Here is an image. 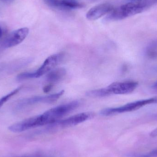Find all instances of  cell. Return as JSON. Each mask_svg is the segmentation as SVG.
I'll list each match as a JSON object with an SVG mask.
<instances>
[{
	"mask_svg": "<svg viewBox=\"0 0 157 157\" xmlns=\"http://www.w3.org/2000/svg\"><path fill=\"white\" fill-rule=\"evenodd\" d=\"M147 4V3L142 2L141 1L130 2L117 8H113L106 18L109 21L121 20L142 13L146 8Z\"/></svg>",
	"mask_w": 157,
	"mask_h": 157,
	"instance_id": "obj_2",
	"label": "cell"
},
{
	"mask_svg": "<svg viewBox=\"0 0 157 157\" xmlns=\"http://www.w3.org/2000/svg\"><path fill=\"white\" fill-rule=\"evenodd\" d=\"M63 57L64 55L63 53H57L51 55L45 60L42 65L36 72L20 74L17 75V79L22 80L27 78H39L53 70L62 61Z\"/></svg>",
	"mask_w": 157,
	"mask_h": 157,
	"instance_id": "obj_3",
	"label": "cell"
},
{
	"mask_svg": "<svg viewBox=\"0 0 157 157\" xmlns=\"http://www.w3.org/2000/svg\"><path fill=\"white\" fill-rule=\"evenodd\" d=\"M151 118L153 119V120H156V121H157V113L152 115V116H151Z\"/></svg>",
	"mask_w": 157,
	"mask_h": 157,
	"instance_id": "obj_17",
	"label": "cell"
},
{
	"mask_svg": "<svg viewBox=\"0 0 157 157\" xmlns=\"http://www.w3.org/2000/svg\"><path fill=\"white\" fill-rule=\"evenodd\" d=\"M2 29L0 27V38H1V37H2Z\"/></svg>",
	"mask_w": 157,
	"mask_h": 157,
	"instance_id": "obj_18",
	"label": "cell"
},
{
	"mask_svg": "<svg viewBox=\"0 0 157 157\" xmlns=\"http://www.w3.org/2000/svg\"><path fill=\"white\" fill-rule=\"evenodd\" d=\"M150 136L151 137H155L157 136V128L153 130L150 134Z\"/></svg>",
	"mask_w": 157,
	"mask_h": 157,
	"instance_id": "obj_15",
	"label": "cell"
},
{
	"mask_svg": "<svg viewBox=\"0 0 157 157\" xmlns=\"http://www.w3.org/2000/svg\"><path fill=\"white\" fill-rule=\"evenodd\" d=\"M29 33L27 28H22L11 32L2 41V46L4 48L15 47L21 43Z\"/></svg>",
	"mask_w": 157,
	"mask_h": 157,
	"instance_id": "obj_7",
	"label": "cell"
},
{
	"mask_svg": "<svg viewBox=\"0 0 157 157\" xmlns=\"http://www.w3.org/2000/svg\"><path fill=\"white\" fill-rule=\"evenodd\" d=\"M53 85L52 84H49L48 85H47V86H45L43 88V90L45 93H48V92H50L52 89L53 88Z\"/></svg>",
	"mask_w": 157,
	"mask_h": 157,
	"instance_id": "obj_14",
	"label": "cell"
},
{
	"mask_svg": "<svg viewBox=\"0 0 157 157\" xmlns=\"http://www.w3.org/2000/svg\"><path fill=\"white\" fill-rule=\"evenodd\" d=\"M113 6L109 3H102L90 8L87 13L86 18L90 20H96L109 13L113 10Z\"/></svg>",
	"mask_w": 157,
	"mask_h": 157,
	"instance_id": "obj_8",
	"label": "cell"
},
{
	"mask_svg": "<svg viewBox=\"0 0 157 157\" xmlns=\"http://www.w3.org/2000/svg\"><path fill=\"white\" fill-rule=\"evenodd\" d=\"M145 54L148 58H157V39L150 42L145 49Z\"/></svg>",
	"mask_w": 157,
	"mask_h": 157,
	"instance_id": "obj_11",
	"label": "cell"
},
{
	"mask_svg": "<svg viewBox=\"0 0 157 157\" xmlns=\"http://www.w3.org/2000/svg\"><path fill=\"white\" fill-rule=\"evenodd\" d=\"M37 157L33 156H23V157Z\"/></svg>",
	"mask_w": 157,
	"mask_h": 157,
	"instance_id": "obj_20",
	"label": "cell"
},
{
	"mask_svg": "<svg viewBox=\"0 0 157 157\" xmlns=\"http://www.w3.org/2000/svg\"><path fill=\"white\" fill-rule=\"evenodd\" d=\"M4 1H11V0H4Z\"/></svg>",
	"mask_w": 157,
	"mask_h": 157,
	"instance_id": "obj_21",
	"label": "cell"
},
{
	"mask_svg": "<svg viewBox=\"0 0 157 157\" xmlns=\"http://www.w3.org/2000/svg\"><path fill=\"white\" fill-rule=\"evenodd\" d=\"M157 103V98L140 100L127 103L121 107L103 109L101 111L100 114L103 116H110L119 113L133 111L148 104Z\"/></svg>",
	"mask_w": 157,
	"mask_h": 157,
	"instance_id": "obj_4",
	"label": "cell"
},
{
	"mask_svg": "<svg viewBox=\"0 0 157 157\" xmlns=\"http://www.w3.org/2000/svg\"><path fill=\"white\" fill-rule=\"evenodd\" d=\"M130 2H137V1H141V0H129Z\"/></svg>",
	"mask_w": 157,
	"mask_h": 157,
	"instance_id": "obj_19",
	"label": "cell"
},
{
	"mask_svg": "<svg viewBox=\"0 0 157 157\" xmlns=\"http://www.w3.org/2000/svg\"><path fill=\"white\" fill-rule=\"evenodd\" d=\"M21 88H22L21 87H19L14 90H13L11 91V92L8 93V94H6L5 96H4L3 97L1 98H0V108H1V107H2V106L9 99L11 98L14 95L17 94V93L20 91Z\"/></svg>",
	"mask_w": 157,
	"mask_h": 157,
	"instance_id": "obj_12",
	"label": "cell"
},
{
	"mask_svg": "<svg viewBox=\"0 0 157 157\" xmlns=\"http://www.w3.org/2000/svg\"><path fill=\"white\" fill-rule=\"evenodd\" d=\"M44 1L49 6L60 9H78L83 6L77 0H44Z\"/></svg>",
	"mask_w": 157,
	"mask_h": 157,
	"instance_id": "obj_9",
	"label": "cell"
},
{
	"mask_svg": "<svg viewBox=\"0 0 157 157\" xmlns=\"http://www.w3.org/2000/svg\"><path fill=\"white\" fill-rule=\"evenodd\" d=\"M138 83L134 81L114 82L108 86L99 89L89 90L86 96L94 98H100L113 94L122 95L132 93L137 87Z\"/></svg>",
	"mask_w": 157,
	"mask_h": 157,
	"instance_id": "obj_1",
	"label": "cell"
},
{
	"mask_svg": "<svg viewBox=\"0 0 157 157\" xmlns=\"http://www.w3.org/2000/svg\"><path fill=\"white\" fill-rule=\"evenodd\" d=\"M64 90H62L58 93L48 96H35L22 99L17 105V109H23L33 104L37 103H52L57 101L58 99L64 94Z\"/></svg>",
	"mask_w": 157,
	"mask_h": 157,
	"instance_id": "obj_5",
	"label": "cell"
},
{
	"mask_svg": "<svg viewBox=\"0 0 157 157\" xmlns=\"http://www.w3.org/2000/svg\"><path fill=\"white\" fill-rule=\"evenodd\" d=\"M94 116L93 113L90 112L82 113L73 115L63 120H59L54 123L51 124L53 128H64L77 125L84 122Z\"/></svg>",
	"mask_w": 157,
	"mask_h": 157,
	"instance_id": "obj_6",
	"label": "cell"
},
{
	"mask_svg": "<svg viewBox=\"0 0 157 157\" xmlns=\"http://www.w3.org/2000/svg\"><path fill=\"white\" fill-rule=\"evenodd\" d=\"M152 88H153V89L157 90V80L153 84V86H152Z\"/></svg>",
	"mask_w": 157,
	"mask_h": 157,
	"instance_id": "obj_16",
	"label": "cell"
},
{
	"mask_svg": "<svg viewBox=\"0 0 157 157\" xmlns=\"http://www.w3.org/2000/svg\"><path fill=\"white\" fill-rule=\"evenodd\" d=\"M128 157H157V147L153 151L146 154H131Z\"/></svg>",
	"mask_w": 157,
	"mask_h": 157,
	"instance_id": "obj_13",
	"label": "cell"
},
{
	"mask_svg": "<svg viewBox=\"0 0 157 157\" xmlns=\"http://www.w3.org/2000/svg\"><path fill=\"white\" fill-rule=\"evenodd\" d=\"M66 71L63 68H58L52 70L48 73L47 76V81L52 84L59 82L66 75Z\"/></svg>",
	"mask_w": 157,
	"mask_h": 157,
	"instance_id": "obj_10",
	"label": "cell"
}]
</instances>
